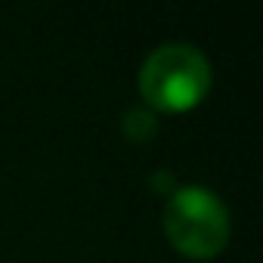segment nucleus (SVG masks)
Returning <instances> with one entry per match:
<instances>
[{
	"label": "nucleus",
	"instance_id": "obj_1",
	"mask_svg": "<svg viewBox=\"0 0 263 263\" xmlns=\"http://www.w3.org/2000/svg\"><path fill=\"white\" fill-rule=\"evenodd\" d=\"M211 90V62L192 44H161L140 68V93L152 108L186 111Z\"/></svg>",
	"mask_w": 263,
	"mask_h": 263
},
{
	"label": "nucleus",
	"instance_id": "obj_2",
	"mask_svg": "<svg viewBox=\"0 0 263 263\" xmlns=\"http://www.w3.org/2000/svg\"><path fill=\"white\" fill-rule=\"evenodd\" d=\"M164 235L183 254L195 260L217 257L229 241V211L217 192L204 186H180L164 204Z\"/></svg>",
	"mask_w": 263,
	"mask_h": 263
},
{
	"label": "nucleus",
	"instance_id": "obj_3",
	"mask_svg": "<svg viewBox=\"0 0 263 263\" xmlns=\"http://www.w3.org/2000/svg\"><path fill=\"white\" fill-rule=\"evenodd\" d=\"M155 130H158V121H155L152 108L134 105V108H127L124 118H121V134L127 137V143H146Z\"/></svg>",
	"mask_w": 263,
	"mask_h": 263
},
{
	"label": "nucleus",
	"instance_id": "obj_4",
	"mask_svg": "<svg viewBox=\"0 0 263 263\" xmlns=\"http://www.w3.org/2000/svg\"><path fill=\"white\" fill-rule=\"evenodd\" d=\"M152 186H155V189H167V192H174V183H171V174H167V171H158V174L152 177Z\"/></svg>",
	"mask_w": 263,
	"mask_h": 263
}]
</instances>
